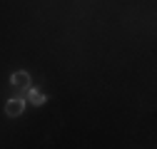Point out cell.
Instances as JSON below:
<instances>
[{
    "instance_id": "1",
    "label": "cell",
    "mask_w": 157,
    "mask_h": 149,
    "mask_svg": "<svg viewBox=\"0 0 157 149\" xmlns=\"http://www.w3.org/2000/svg\"><path fill=\"white\" fill-rule=\"evenodd\" d=\"M25 104H28V102H25L23 97L8 100V102H5V114H8V117H20L23 112H25Z\"/></svg>"
},
{
    "instance_id": "2",
    "label": "cell",
    "mask_w": 157,
    "mask_h": 149,
    "mask_svg": "<svg viewBox=\"0 0 157 149\" xmlns=\"http://www.w3.org/2000/svg\"><path fill=\"white\" fill-rule=\"evenodd\" d=\"M23 92H25V102H28V104H33V107H43V104H48V95L33 89V85H30L28 89H23Z\"/></svg>"
},
{
    "instance_id": "3",
    "label": "cell",
    "mask_w": 157,
    "mask_h": 149,
    "mask_svg": "<svg viewBox=\"0 0 157 149\" xmlns=\"http://www.w3.org/2000/svg\"><path fill=\"white\" fill-rule=\"evenodd\" d=\"M10 85H13V87H17V89H28V87L33 85V80H30V72H25V70H20V72H13V74H10Z\"/></svg>"
}]
</instances>
